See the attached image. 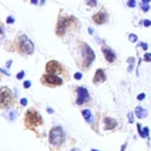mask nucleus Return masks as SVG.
<instances>
[{"mask_svg":"<svg viewBox=\"0 0 151 151\" xmlns=\"http://www.w3.org/2000/svg\"><path fill=\"white\" fill-rule=\"evenodd\" d=\"M138 46H140L142 48H143V51H147V48H149V45L146 44V42H144V41H142V42H138Z\"/></svg>","mask_w":151,"mask_h":151,"instance_id":"412c9836","label":"nucleus"},{"mask_svg":"<svg viewBox=\"0 0 151 151\" xmlns=\"http://www.w3.org/2000/svg\"><path fill=\"white\" fill-rule=\"evenodd\" d=\"M48 139H50V143L52 145H55V146H59L64 139H65V134H64V131L60 126H57V127H53L51 131H50V134H48Z\"/></svg>","mask_w":151,"mask_h":151,"instance_id":"f03ea898","label":"nucleus"},{"mask_svg":"<svg viewBox=\"0 0 151 151\" xmlns=\"http://www.w3.org/2000/svg\"><path fill=\"white\" fill-rule=\"evenodd\" d=\"M129 40H130V42H136L138 40V37L136 34H133V33H130L129 34Z\"/></svg>","mask_w":151,"mask_h":151,"instance_id":"6ab92c4d","label":"nucleus"},{"mask_svg":"<svg viewBox=\"0 0 151 151\" xmlns=\"http://www.w3.org/2000/svg\"><path fill=\"white\" fill-rule=\"evenodd\" d=\"M41 81H42V84L48 85V86H59L63 84V80L60 78H58L55 74H50V73L42 76Z\"/></svg>","mask_w":151,"mask_h":151,"instance_id":"423d86ee","label":"nucleus"},{"mask_svg":"<svg viewBox=\"0 0 151 151\" xmlns=\"http://www.w3.org/2000/svg\"><path fill=\"white\" fill-rule=\"evenodd\" d=\"M42 123L40 113H38L35 110H28L25 114V124L27 127L32 129L34 126H38Z\"/></svg>","mask_w":151,"mask_h":151,"instance_id":"f257e3e1","label":"nucleus"},{"mask_svg":"<svg viewBox=\"0 0 151 151\" xmlns=\"http://www.w3.org/2000/svg\"><path fill=\"white\" fill-rule=\"evenodd\" d=\"M46 72L50 74H58L61 72V66L55 60H51L46 64Z\"/></svg>","mask_w":151,"mask_h":151,"instance_id":"1a4fd4ad","label":"nucleus"},{"mask_svg":"<svg viewBox=\"0 0 151 151\" xmlns=\"http://www.w3.org/2000/svg\"><path fill=\"white\" fill-rule=\"evenodd\" d=\"M20 103H21V105H24V106H25V105H26V104H27V100H26V99H25V98H22V99H21V100H20Z\"/></svg>","mask_w":151,"mask_h":151,"instance_id":"f704fd0d","label":"nucleus"},{"mask_svg":"<svg viewBox=\"0 0 151 151\" xmlns=\"http://www.w3.org/2000/svg\"><path fill=\"white\" fill-rule=\"evenodd\" d=\"M130 8H134L136 5H137V1L136 0H127V4H126Z\"/></svg>","mask_w":151,"mask_h":151,"instance_id":"aec40b11","label":"nucleus"},{"mask_svg":"<svg viewBox=\"0 0 151 151\" xmlns=\"http://www.w3.org/2000/svg\"><path fill=\"white\" fill-rule=\"evenodd\" d=\"M149 136H150V129L147 126L143 127V136H142V138H149Z\"/></svg>","mask_w":151,"mask_h":151,"instance_id":"dca6fc26","label":"nucleus"},{"mask_svg":"<svg viewBox=\"0 0 151 151\" xmlns=\"http://www.w3.org/2000/svg\"><path fill=\"white\" fill-rule=\"evenodd\" d=\"M12 103V92L8 87H1L0 88V106L7 107Z\"/></svg>","mask_w":151,"mask_h":151,"instance_id":"20e7f679","label":"nucleus"},{"mask_svg":"<svg viewBox=\"0 0 151 151\" xmlns=\"http://www.w3.org/2000/svg\"><path fill=\"white\" fill-rule=\"evenodd\" d=\"M88 32H90V33H91V34H92V33H93V29H92V28H91V27H88Z\"/></svg>","mask_w":151,"mask_h":151,"instance_id":"4c0bfd02","label":"nucleus"},{"mask_svg":"<svg viewBox=\"0 0 151 151\" xmlns=\"http://www.w3.org/2000/svg\"><path fill=\"white\" fill-rule=\"evenodd\" d=\"M143 60L146 63H151V52H145L143 55Z\"/></svg>","mask_w":151,"mask_h":151,"instance_id":"f3484780","label":"nucleus"},{"mask_svg":"<svg viewBox=\"0 0 151 151\" xmlns=\"http://www.w3.org/2000/svg\"><path fill=\"white\" fill-rule=\"evenodd\" d=\"M101 52H103V54H104V57H105V59H106L107 63H114L116 61L117 55H116V53L113 52L112 48H110L107 46H104L101 48Z\"/></svg>","mask_w":151,"mask_h":151,"instance_id":"9d476101","label":"nucleus"},{"mask_svg":"<svg viewBox=\"0 0 151 151\" xmlns=\"http://www.w3.org/2000/svg\"><path fill=\"white\" fill-rule=\"evenodd\" d=\"M118 123L116 119L111 118V117H106L104 118V129L105 130H113L114 127H117Z\"/></svg>","mask_w":151,"mask_h":151,"instance_id":"ddd939ff","label":"nucleus"},{"mask_svg":"<svg viewBox=\"0 0 151 151\" xmlns=\"http://www.w3.org/2000/svg\"><path fill=\"white\" fill-rule=\"evenodd\" d=\"M71 151H80V150H79V149H72Z\"/></svg>","mask_w":151,"mask_h":151,"instance_id":"a19ab883","label":"nucleus"},{"mask_svg":"<svg viewBox=\"0 0 151 151\" xmlns=\"http://www.w3.org/2000/svg\"><path fill=\"white\" fill-rule=\"evenodd\" d=\"M32 4H38V0H31Z\"/></svg>","mask_w":151,"mask_h":151,"instance_id":"58836bf2","label":"nucleus"},{"mask_svg":"<svg viewBox=\"0 0 151 151\" xmlns=\"http://www.w3.org/2000/svg\"><path fill=\"white\" fill-rule=\"evenodd\" d=\"M47 111H48L50 113H53V110H52V109H47Z\"/></svg>","mask_w":151,"mask_h":151,"instance_id":"ea45409f","label":"nucleus"},{"mask_svg":"<svg viewBox=\"0 0 151 151\" xmlns=\"http://www.w3.org/2000/svg\"><path fill=\"white\" fill-rule=\"evenodd\" d=\"M133 67H134V64H130V65H129V67H127V71H129V72H131V71L133 70Z\"/></svg>","mask_w":151,"mask_h":151,"instance_id":"7c9ffc66","label":"nucleus"},{"mask_svg":"<svg viewBox=\"0 0 151 151\" xmlns=\"http://www.w3.org/2000/svg\"><path fill=\"white\" fill-rule=\"evenodd\" d=\"M81 114H83V117L85 118V120L87 123H92V114H91V111L90 110H83L81 111Z\"/></svg>","mask_w":151,"mask_h":151,"instance_id":"2eb2a0df","label":"nucleus"},{"mask_svg":"<svg viewBox=\"0 0 151 151\" xmlns=\"http://www.w3.org/2000/svg\"><path fill=\"white\" fill-rule=\"evenodd\" d=\"M74 21V18L70 17V18H66V19H59V22L57 25V33L59 35H63L66 31V27L68 26L70 22H73Z\"/></svg>","mask_w":151,"mask_h":151,"instance_id":"0eeeda50","label":"nucleus"},{"mask_svg":"<svg viewBox=\"0 0 151 151\" xmlns=\"http://www.w3.org/2000/svg\"><path fill=\"white\" fill-rule=\"evenodd\" d=\"M126 146H127V143H124V144L122 145V147H120V151H125V149H126Z\"/></svg>","mask_w":151,"mask_h":151,"instance_id":"72a5a7b5","label":"nucleus"},{"mask_svg":"<svg viewBox=\"0 0 151 151\" xmlns=\"http://www.w3.org/2000/svg\"><path fill=\"white\" fill-rule=\"evenodd\" d=\"M86 4L91 7H94V6H97V0H86Z\"/></svg>","mask_w":151,"mask_h":151,"instance_id":"393cba45","label":"nucleus"},{"mask_svg":"<svg viewBox=\"0 0 151 151\" xmlns=\"http://www.w3.org/2000/svg\"><path fill=\"white\" fill-rule=\"evenodd\" d=\"M144 98H145V93H144V92H142V93H139V94L137 96V100H139V101L144 100Z\"/></svg>","mask_w":151,"mask_h":151,"instance_id":"bb28decb","label":"nucleus"},{"mask_svg":"<svg viewBox=\"0 0 151 151\" xmlns=\"http://www.w3.org/2000/svg\"><path fill=\"white\" fill-rule=\"evenodd\" d=\"M106 80V74L104 72L103 68H98L94 73V77H93V83L94 84H100V83H104Z\"/></svg>","mask_w":151,"mask_h":151,"instance_id":"f8f14e48","label":"nucleus"},{"mask_svg":"<svg viewBox=\"0 0 151 151\" xmlns=\"http://www.w3.org/2000/svg\"><path fill=\"white\" fill-rule=\"evenodd\" d=\"M81 77H83V76H81V73H80V72L74 73V78H76V79H81Z\"/></svg>","mask_w":151,"mask_h":151,"instance_id":"cd10ccee","label":"nucleus"},{"mask_svg":"<svg viewBox=\"0 0 151 151\" xmlns=\"http://www.w3.org/2000/svg\"><path fill=\"white\" fill-rule=\"evenodd\" d=\"M140 24H143V26H144V27H150V26H151V20L145 19V20H142V21H140Z\"/></svg>","mask_w":151,"mask_h":151,"instance_id":"4be33fe9","label":"nucleus"},{"mask_svg":"<svg viewBox=\"0 0 151 151\" xmlns=\"http://www.w3.org/2000/svg\"><path fill=\"white\" fill-rule=\"evenodd\" d=\"M142 2H143V4H150L151 0H142Z\"/></svg>","mask_w":151,"mask_h":151,"instance_id":"e433bc0d","label":"nucleus"},{"mask_svg":"<svg viewBox=\"0 0 151 151\" xmlns=\"http://www.w3.org/2000/svg\"><path fill=\"white\" fill-rule=\"evenodd\" d=\"M4 38V31H2V28L0 27V40Z\"/></svg>","mask_w":151,"mask_h":151,"instance_id":"c9c22d12","label":"nucleus"},{"mask_svg":"<svg viewBox=\"0 0 151 151\" xmlns=\"http://www.w3.org/2000/svg\"><path fill=\"white\" fill-rule=\"evenodd\" d=\"M137 131H138V134L142 137V136H143V129H142V125H140L139 123L137 124Z\"/></svg>","mask_w":151,"mask_h":151,"instance_id":"a878e982","label":"nucleus"},{"mask_svg":"<svg viewBox=\"0 0 151 151\" xmlns=\"http://www.w3.org/2000/svg\"><path fill=\"white\" fill-rule=\"evenodd\" d=\"M91 151H98V150H96V149H92V150H91Z\"/></svg>","mask_w":151,"mask_h":151,"instance_id":"79ce46f5","label":"nucleus"},{"mask_svg":"<svg viewBox=\"0 0 151 151\" xmlns=\"http://www.w3.org/2000/svg\"><path fill=\"white\" fill-rule=\"evenodd\" d=\"M24 74H25V73H24V72L21 71L20 73H18V74H17V78H18V79H21V78L24 77Z\"/></svg>","mask_w":151,"mask_h":151,"instance_id":"2f4dec72","label":"nucleus"},{"mask_svg":"<svg viewBox=\"0 0 151 151\" xmlns=\"http://www.w3.org/2000/svg\"><path fill=\"white\" fill-rule=\"evenodd\" d=\"M92 20L97 24V25H103L107 21V14L105 11H99L98 13H96L93 17H92Z\"/></svg>","mask_w":151,"mask_h":151,"instance_id":"9b49d317","label":"nucleus"},{"mask_svg":"<svg viewBox=\"0 0 151 151\" xmlns=\"http://www.w3.org/2000/svg\"><path fill=\"white\" fill-rule=\"evenodd\" d=\"M15 116H17V111H11L9 114H8V119L14 120V119H15Z\"/></svg>","mask_w":151,"mask_h":151,"instance_id":"b1692460","label":"nucleus"},{"mask_svg":"<svg viewBox=\"0 0 151 151\" xmlns=\"http://www.w3.org/2000/svg\"><path fill=\"white\" fill-rule=\"evenodd\" d=\"M127 118H129V123H134V116H133V112H129L127 113Z\"/></svg>","mask_w":151,"mask_h":151,"instance_id":"5701e85b","label":"nucleus"},{"mask_svg":"<svg viewBox=\"0 0 151 151\" xmlns=\"http://www.w3.org/2000/svg\"><path fill=\"white\" fill-rule=\"evenodd\" d=\"M29 86H31V81H25V83H24V87L27 88V87H29Z\"/></svg>","mask_w":151,"mask_h":151,"instance_id":"473e14b6","label":"nucleus"},{"mask_svg":"<svg viewBox=\"0 0 151 151\" xmlns=\"http://www.w3.org/2000/svg\"><path fill=\"white\" fill-rule=\"evenodd\" d=\"M77 94H78V97H77V104H78V105L84 104V103L87 101L88 98H90L88 91H87L85 87H78V88H77Z\"/></svg>","mask_w":151,"mask_h":151,"instance_id":"6e6552de","label":"nucleus"},{"mask_svg":"<svg viewBox=\"0 0 151 151\" xmlns=\"http://www.w3.org/2000/svg\"><path fill=\"white\" fill-rule=\"evenodd\" d=\"M18 47L19 50L25 53V54H32L33 51H34V45L33 42L25 35H21L19 39H18Z\"/></svg>","mask_w":151,"mask_h":151,"instance_id":"7ed1b4c3","label":"nucleus"},{"mask_svg":"<svg viewBox=\"0 0 151 151\" xmlns=\"http://www.w3.org/2000/svg\"><path fill=\"white\" fill-rule=\"evenodd\" d=\"M140 9L144 12V13H146V12H149L150 11V5L149 4H140Z\"/></svg>","mask_w":151,"mask_h":151,"instance_id":"a211bd4d","label":"nucleus"},{"mask_svg":"<svg viewBox=\"0 0 151 151\" xmlns=\"http://www.w3.org/2000/svg\"><path fill=\"white\" fill-rule=\"evenodd\" d=\"M127 63H129V64H134V58H133V57H130V58L127 59Z\"/></svg>","mask_w":151,"mask_h":151,"instance_id":"c85d7f7f","label":"nucleus"},{"mask_svg":"<svg viewBox=\"0 0 151 151\" xmlns=\"http://www.w3.org/2000/svg\"><path fill=\"white\" fill-rule=\"evenodd\" d=\"M12 22H14V19L12 17H8L7 18V24H12Z\"/></svg>","mask_w":151,"mask_h":151,"instance_id":"c756f323","label":"nucleus"},{"mask_svg":"<svg viewBox=\"0 0 151 151\" xmlns=\"http://www.w3.org/2000/svg\"><path fill=\"white\" fill-rule=\"evenodd\" d=\"M134 114L137 116V118L144 119V118H146V116H147V111H146L143 106H137V107L134 109Z\"/></svg>","mask_w":151,"mask_h":151,"instance_id":"4468645a","label":"nucleus"},{"mask_svg":"<svg viewBox=\"0 0 151 151\" xmlns=\"http://www.w3.org/2000/svg\"><path fill=\"white\" fill-rule=\"evenodd\" d=\"M81 51H83V57H84V60H85V66L87 67V66H90L92 64V61L96 58L94 52L87 44H83L81 45Z\"/></svg>","mask_w":151,"mask_h":151,"instance_id":"39448f33","label":"nucleus"}]
</instances>
